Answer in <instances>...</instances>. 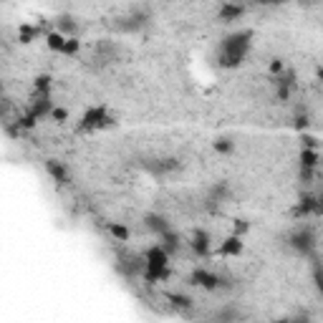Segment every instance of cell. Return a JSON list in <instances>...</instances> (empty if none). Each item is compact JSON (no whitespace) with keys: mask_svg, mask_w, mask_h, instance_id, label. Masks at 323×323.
I'll list each match as a JSON object with an SVG mask.
<instances>
[{"mask_svg":"<svg viewBox=\"0 0 323 323\" xmlns=\"http://www.w3.org/2000/svg\"><path fill=\"white\" fill-rule=\"evenodd\" d=\"M240 250H243L240 238H227V240L220 245V253H222V255H238Z\"/></svg>","mask_w":323,"mask_h":323,"instance_id":"cell-3","label":"cell"},{"mask_svg":"<svg viewBox=\"0 0 323 323\" xmlns=\"http://www.w3.org/2000/svg\"><path fill=\"white\" fill-rule=\"evenodd\" d=\"M250 38H253L250 31H238V33L227 36V38L220 43V64L227 66V68L240 64V61L245 58L248 48H250Z\"/></svg>","mask_w":323,"mask_h":323,"instance_id":"cell-1","label":"cell"},{"mask_svg":"<svg viewBox=\"0 0 323 323\" xmlns=\"http://www.w3.org/2000/svg\"><path fill=\"white\" fill-rule=\"evenodd\" d=\"M245 13V8H240V5H222L220 8V18L222 20H235V18H240Z\"/></svg>","mask_w":323,"mask_h":323,"instance_id":"cell-4","label":"cell"},{"mask_svg":"<svg viewBox=\"0 0 323 323\" xmlns=\"http://www.w3.org/2000/svg\"><path fill=\"white\" fill-rule=\"evenodd\" d=\"M109 124H114V119H111L109 111L101 109V106L89 109V111L83 114V119H81V129H101V127H109Z\"/></svg>","mask_w":323,"mask_h":323,"instance_id":"cell-2","label":"cell"}]
</instances>
